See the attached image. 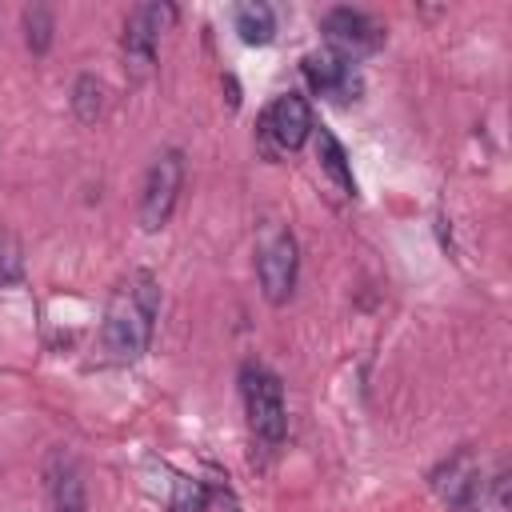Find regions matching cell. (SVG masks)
<instances>
[{
	"label": "cell",
	"mask_w": 512,
	"mask_h": 512,
	"mask_svg": "<svg viewBox=\"0 0 512 512\" xmlns=\"http://www.w3.org/2000/svg\"><path fill=\"white\" fill-rule=\"evenodd\" d=\"M16 272H20V260H16V252L8 248V240L0 236V284H4V280H12Z\"/></svg>",
	"instance_id": "obj_16"
},
{
	"label": "cell",
	"mask_w": 512,
	"mask_h": 512,
	"mask_svg": "<svg viewBox=\"0 0 512 512\" xmlns=\"http://www.w3.org/2000/svg\"><path fill=\"white\" fill-rule=\"evenodd\" d=\"M52 32H56V12L48 4H28L24 8V40L36 56H44L52 48Z\"/></svg>",
	"instance_id": "obj_15"
},
{
	"label": "cell",
	"mask_w": 512,
	"mask_h": 512,
	"mask_svg": "<svg viewBox=\"0 0 512 512\" xmlns=\"http://www.w3.org/2000/svg\"><path fill=\"white\" fill-rule=\"evenodd\" d=\"M300 72H304V80H308V88L312 92H320V96H328V100H356V92H360V76H356V68L344 60V56H336V52H308L304 60H300Z\"/></svg>",
	"instance_id": "obj_10"
},
{
	"label": "cell",
	"mask_w": 512,
	"mask_h": 512,
	"mask_svg": "<svg viewBox=\"0 0 512 512\" xmlns=\"http://www.w3.org/2000/svg\"><path fill=\"white\" fill-rule=\"evenodd\" d=\"M232 24H236L240 40H244V44H256V48H260V44H268V40L276 36V12H272L268 4H260V0L236 4Z\"/></svg>",
	"instance_id": "obj_13"
},
{
	"label": "cell",
	"mask_w": 512,
	"mask_h": 512,
	"mask_svg": "<svg viewBox=\"0 0 512 512\" xmlns=\"http://www.w3.org/2000/svg\"><path fill=\"white\" fill-rule=\"evenodd\" d=\"M156 312H160V284H156L152 272L140 268L112 292V300L104 308L100 348L108 352V360H116V364L140 360L152 344Z\"/></svg>",
	"instance_id": "obj_1"
},
{
	"label": "cell",
	"mask_w": 512,
	"mask_h": 512,
	"mask_svg": "<svg viewBox=\"0 0 512 512\" xmlns=\"http://www.w3.org/2000/svg\"><path fill=\"white\" fill-rule=\"evenodd\" d=\"M176 24V8L172 4H136L124 20V36H120V52H124V72L128 80H148L156 68V40L160 32Z\"/></svg>",
	"instance_id": "obj_4"
},
{
	"label": "cell",
	"mask_w": 512,
	"mask_h": 512,
	"mask_svg": "<svg viewBox=\"0 0 512 512\" xmlns=\"http://www.w3.org/2000/svg\"><path fill=\"white\" fill-rule=\"evenodd\" d=\"M240 396H244V416L248 428L260 444L276 448L288 432V408H284V384L276 372L264 364H244L240 368Z\"/></svg>",
	"instance_id": "obj_2"
},
{
	"label": "cell",
	"mask_w": 512,
	"mask_h": 512,
	"mask_svg": "<svg viewBox=\"0 0 512 512\" xmlns=\"http://www.w3.org/2000/svg\"><path fill=\"white\" fill-rule=\"evenodd\" d=\"M312 140H316V160H320L324 176L336 184V192L340 196H356V176H352V160H348L344 144L328 128H312Z\"/></svg>",
	"instance_id": "obj_12"
},
{
	"label": "cell",
	"mask_w": 512,
	"mask_h": 512,
	"mask_svg": "<svg viewBox=\"0 0 512 512\" xmlns=\"http://www.w3.org/2000/svg\"><path fill=\"white\" fill-rule=\"evenodd\" d=\"M432 492L440 496V504L448 512H476L484 500V476H480V460L472 448L452 452L440 468H432Z\"/></svg>",
	"instance_id": "obj_7"
},
{
	"label": "cell",
	"mask_w": 512,
	"mask_h": 512,
	"mask_svg": "<svg viewBox=\"0 0 512 512\" xmlns=\"http://www.w3.org/2000/svg\"><path fill=\"white\" fill-rule=\"evenodd\" d=\"M48 496H52V512H88V492H84V476L80 464L68 452L52 456L48 468Z\"/></svg>",
	"instance_id": "obj_11"
},
{
	"label": "cell",
	"mask_w": 512,
	"mask_h": 512,
	"mask_svg": "<svg viewBox=\"0 0 512 512\" xmlns=\"http://www.w3.org/2000/svg\"><path fill=\"white\" fill-rule=\"evenodd\" d=\"M104 80H96L92 72H84V76H76V84H72V112H76V120L80 124H96L100 116H104Z\"/></svg>",
	"instance_id": "obj_14"
},
{
	"label": "cell",
	"mask_w": 512,
	"mask_h": 512,
	"mask_svg": "<svg viewBox=\"0 0 512 512\" xmlns=\"http://www.w3.org/2000/svg\"><path fill=\"white\" fill-rule=\"evenodd\" d=\"M180 184H184V156L176 148H164L152 160V168L144 176V192H140V228L144 232H160L172 220Z\"/></svg>",
	"instance_id": "obj_6"
},
{
	"label": "cell",
	"mask_w": 512,
	"mask_h": 512,
	"mask_svg": "<svg viewBox=\"0 0 512 512\" xmlns=\"http://www.w3.org/2000/svg\"><path fill=\"white\" fill-rule=\"evenodd\" d=\"M140 484L168 508V512H204L208 508V484L172 468L168 460H156L148 456L140 464Z\"/></svg>",
	"instance_id": "obj_9"
},
{
	"label": "cell",
	"mask_w": 512,
	"mask_h": 512,
	"mask_svg": "<svg viewBox=\"0 0 512 512\" xmlns=\"http://www.w3.org/2000/svg\"><path fill=\"white\" fill-rule=\"evenodd\" d=\"M320 32L328 40V52L344 56L348 64L360 60V56H368V52H376L384 44L380 20H372L360 8H328L324 20H320Z\"/></svg>",
	"instance_id": "obj_8"
},
{
	"label": "cell",
	"mask_w": 512,
	"mask_h": 512,
	"mask_svg": "<svg viewBox=\"0 0 512 512\" xmlns=\"http://www.w3.org/2000/svg\"><path fill=\"white\" fill-rule=\"evenodd\" d=\"M296 272H300V252L296 240L284 224L268 220L256 236V276H260V292L268 304H288L296 292Z\"/></svg>",
	"instance_id": "obj_3"
},
{
	"label": "cell",
	"mask_w": 512,
	"mask_h": 512,
	"mask_svg": "<svg viewBox=\"0 0 512 512\" xmlns=\"http://www.w3.org/2000/svg\"><path fill=\"white\" fill-rule=\"evenodd\" d=\"M312 108L300 92H280L264 112H260V124H256V136H260V148L268 156H280V152H296L308 136H312Z\"/></svg>",
	"instance_id": "obj_5"
}]
</instances>
